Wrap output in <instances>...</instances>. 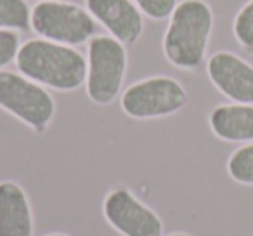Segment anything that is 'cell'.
Returning <instances> with one entry per match:
<instances>
[{"label": "cell", "instance_id": "6da1fadb", "mask_svg": "<svg viewBox=\"0 0 253 236\" xmlns=\"http://www.w3.org/2000/svg\"><path fill=\"white\" fill-rule=\"evenodd\" d=\"M16 66L26 78L54 91H77L87 80V59L73 47L45 39L23 44Z\"/></svg>", "mask_w": 253, "mask_h": 236}, {"label": "cell", "instance_id": "7a4b0ae2", "mask_svg": "<svg viewBox=\"0 0 253 236\" xmlns=\"http://www.w3.org/2000/svg\"><path fill=\"white\" fill-rule=\"evenodd\" d=\"M213 30V12L203 0H182L173 9L163 35V52L180 70H196L205 59Z\"/></svg>", "mask_w": 253, "mask_h": 236}, {"label": "cell", "instance_id": "3957f363", "mask_svg": "<svg viewBox=\"0 0 253 236\" xmlns=\"http://www.w3.org/2000/svg\"><path fill=\"white\" fill-rule=\"evenodd\" d=\"M126 70V52L113 37H92L87 56V95L99 106L111 104L120 94Z\"/></svg>", "mask_w": 253, "mask_h": 236}, {"label": "cell", "instance_id": "277c9868", "mask_svg": "<svg viewBox=\"0 0 253 236\" xmlns=\"http://www.w3.org/2000/svg\"><path fill=\"white\" fill-rule=\"evenodd\" d=\"M30 26L40 39L64 46H78L95 35V19L80 5L43 0L32 9Z\"/></svg>", "mask_w": 253, "mask_h": 236}, {"label": "cell", "instance_id": "5b68a950", "mask_svg": "<svg viewBox=\"0 0 253 236\" xmlns=\"http://www.w3.org/2000/svg\"><path fill=\"white\" fill-rule=\"evenodd\" d=\"M0 108L42 132L56 113V102L43 85L14 71H0Z\"/></svg>", "mask_w": 253, "mask_h": 236}, {"label": "cell", "instance_id": "8992f818", "mask_svg": "<svg viewBox=\"0 0 253 236\" xmlns=\"http://www.w3.org/2000/svg\"><path fill=\"white\" fill-rule=\"evenodd\" d=\"M187 102V92L172 77H151L135 82L122 95L125 115L137 120L162 118L180 111Z\"/></svg>", "mask_w": 253, "mask_h": 236}, {"label": "cell", "instance_id": "52a82bcc", "mask_svg": "<svg viewBox=\"0 0 253 236\" xmlns=\"http://www.w3.org/2000/svg\"><path fill=\"white\" fill-rule=\"evenodd\" d=\"M108 222L123 236H162L160 217L125 188L113 189L104 200Z\"/></svg>", "mask_w": 253, "mask_h": 236}, {"label": "cell", "instance_id": "ba28073f", "mask_svg": "<svg viewBox=\"0 0 253 236\" xmlns=\"http://www.w3.org/2000/svg\"><path fill=\"white\" fill-rule=\"evenodd\" d=\"M207 73L211 84L238 104H253V66L227 50L208 59Z\"/></svg>", "mask_w": 253, "mask_h": 236}, {"label": "cell", "instance_id": "9c48e42d", "mask_svg": "<svg viewBox=\"0 0 253 236\" xmlns=\"http://www.w3.org/2000/svg\"><path fill=\"white\" fill-rule=\"evenodd\" d=\"M85 4L95 21L123 46H130L141 39L144 30L142 12L132 0H85Z\"/></svg>", "mask_w": 253, "mask_h": 236}, {"label": "cell", "instance_id": "30bf717a", "mask_svg": "<svg viewBox=\"0 0 253 236\" xmlns=\"http://www.w3.org/2000/svg\"><path fill=\"white\" fill-rule=\"evenodd\" d=\"M33 219L30 201L19 184L0 183V236H32Z\"/></svg>", "mask_w": 253, "mask_h": 236}, {"label": "cell", "instance_id": "8fae6325", "mask_svg": "<svg viewBox=\"0 0 253 236\" xmlns=\"http://www.w3.org/2000/svg\"><path fill=\"white\" fill-rule=\"evenodd\" d=\"M218 139L227 142H253V104H220L208 116Z\"/></svg>", "mask_w": 253, "mask_h": 236}, {"label": "cell", "instance_id": "7c38bea8", "mask_svg": "<svg viewBox=\"0 0 253 236\" xmlns=\"http://www.w3.org/2000/svg\"><path fill=\"white\" fill-rule=\"evenodd\" d=\"M30 18L32 11L25 0H0V30H26Z\"/></svg>", "mask_w": 253, "mask_h": 236}, {"label": "cell", "instance_id": "4fadbf2b", "mask_svg": "<svg viewBox=\"0 0 253 236\" xmlns=\"http://www.w3.org/2000/svg\"><path fill=\"white\" fill-rule=\"evenodd\" d=\"M227 172L236 183L253 186V142L241 146L229 156Z\"/></svg>", "mask_w": 253, "mask_h": 236}, {"label": "cell", "instance_id": "5bb4252c", "mask_svg": "<svg viewBox=\"0 0 253 236\" xmlns=\"http://www.w3.org/2000/svg\"><path fill=\"white\" fill-rule=\"evenodd\" d=\"M234 37L243 47L253 49V0L246 2L236 14L232 23Z\"/></svg>", "mask_w": 253, "mask_h": 236}, {"label": "cell", "instance_id": "9a60e30c", "mask_svg": "<svg viewBox=\"0 0 253 236\" xmlns=\"http://www.w3.org/2000/svg\"><path fill=\"white\" fill-rule=\"evenodd\" d=\"M139 7V11L151 19H165L170 18L173 9L177 7V0H132Z\"/></svg>", "mask_w": 253, "mask_h": 236}, {"label": "cell", "instance_id": "2e32d148", "mask_svg": "<svg viewBox=\"0 0 253 236\" xmlns=\"http://www.w3.org/2000/svg\"><path fill=\"white\" fill-rule=\"evenodd\" d=\"M19 47H21V42L14 30H0V68L16 61Z\"/></svg>", "mask_w": 253, "mask_h": 236}, {"label": "cell", "instance_id": "e0dca14e", "mask_svg": "<svg viewBox=\"0 0 253 236\" xmlns=\"http://www.w3.org/2000/svg\"><path fill=\"white\" fill-rule=\"evenodd\" d=\"M170 236H189V235H186V233H173V235H170Z\"/></svg>", "mask_w": 253, "mask_h": 236}, {"label": "cell", "instance_id": "ac0fdd59", "mask_svg": "<svg viewBox=\"0 0 253 236\" xmlns=\"http://www.w3.org/2000/svg\"><path fill=\"white\" fill-rule=\"evenodd\" d=\"M47 236H68V235H63V233H52V235H47Z\"/></svg>", "mask_w": 253, "mask_h": 236}]
</instances>
